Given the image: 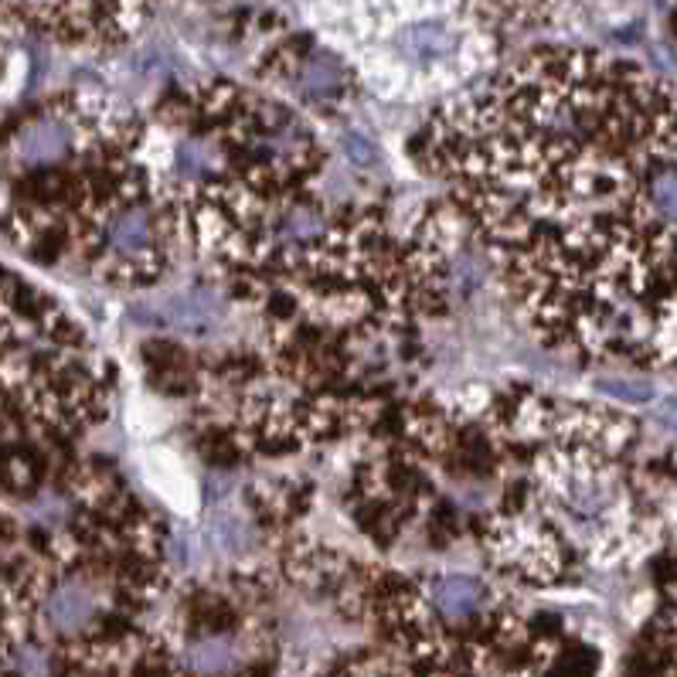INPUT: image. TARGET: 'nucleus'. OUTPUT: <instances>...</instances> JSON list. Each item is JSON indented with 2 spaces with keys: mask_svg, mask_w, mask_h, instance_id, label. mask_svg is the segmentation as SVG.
Segmentation results:
<instances>
[{
  "mask_svg": "<svg viewBox=\"0 0 677 677\" xmlns=\"http://www.w3.org/2000/svg\"><path fill=\"white\" fill-rule=\"evenodd\" d=\"M490 433L518 484L484 521L490 565L511 582L559 585L637 552L677 507V446L637 419L572 399L521 392L490 405Z\"/></svg>",
  "mask_w": 677,
  "mask_h": 677,
  "instance_id": "2",
  "label": "nucleus"
},
{
  "mask_svg": "<svg viewBox=\"0 0 677 677\" xmlns=\"http://www.w3.org/2000/svg\"><path fill=\"white\" fill-rule=\"evenodd\" d=\"M276 667L273 582L242 562L171 589L134 677H276Z\"/></svg>",
  "mask_w": 677,
  "mask_h": 677,
  "instance_id": "3",
  "label": "nucleus"
},
{
  "mask_svg": "<svg viewBox=\"0 0 677 677\" xmlns=\"http://www.w3.org/2000/svg\"><path fill=\"white\" fill-rule=\"evenodd\" d=\"M422 167L538 341L677 368V89L637 62L548 49L440 106Z\"/></svg>",
  "mask_w": 677,
  "mask_h": 677,
  "instance_id": "1",
  "label": "nucleus"
},
{
  "mask_svg": "<svg viewBox=\"0 0 677 677\" xmlns=\"http://www.w3.org/2000/svg\"><path fill=\"white\" fill-rule=\"evenodd\" d=\"M644 660L654 677H677V552L660 569V613L644 644Z\"/></svg>",
  "mask_w": 677,
  "mask_h": 677,
  "instance_id": "5",
  "label": "nucleus"
},
{
  "mask_svg": "<svg viewBox=\"0 0 677 677\" xmlns=\"http://www.w3.org/2000/svg\"><path fill=\"white\" fill-rule=\"evenodd\" d=\"M18 18L68 41H109L123 24V0H4Z\"/></svg>",
  "mask_w": 677,
  "mask_h": 677,
  "instance_id": "4",
  "label": "nucleus"
}]
</instances>
